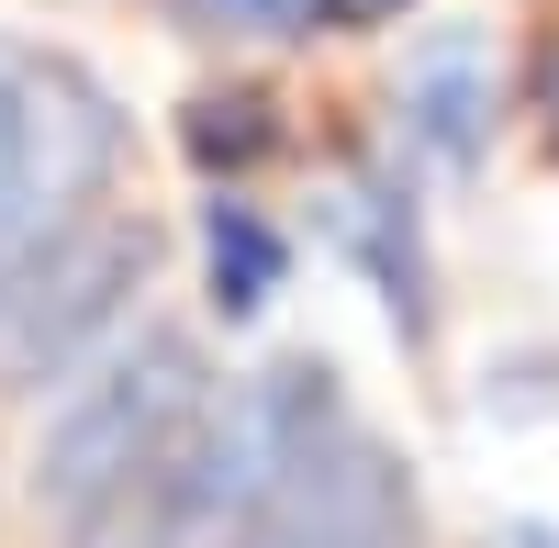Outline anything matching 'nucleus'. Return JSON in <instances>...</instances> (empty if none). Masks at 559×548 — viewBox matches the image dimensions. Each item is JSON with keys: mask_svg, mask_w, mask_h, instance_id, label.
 I'll use <instances>...</instances> for the list:
<instances>
[{"mask_svg": "<svg viewBox=\"0 0 559 548\" xmlns=\"http://www.w3.org/2000/svg\"><path fill=\"white\" fill-rule=\"evenodd\" d=\"M202 403H213V381H202V347L191 336L146 325V336L102 347L68 381V403L45 415V437H34V504L57 515L68 537H90L179 448V426H191Z\"/></svg>", "mask_w": 559, "mask_h": 548, "instance_id": "obj_1", "label": "nucleus"}, {"mask_svg": "<svg viewBox=\"0 0 559 548\" xmlns=\"http://www.w3.org/2000/svg\"><path fill=\"white\" fill-rule=\"evenodd\" d=\"M112 146H123V123L90 68L45 57V45H0V302L23 291V269L68 224H90Z\"/></svg>", "mask_w": 559, "mask_h": 548, "instance_id": "obj_2", "label": "nucleus"}, {"mask_svg": "<svg viewBox=\"0 0 559 548\" xmlns=\"http://www.w3.org/2000/svg\"><path fill=\"white\" fill-rule=\"evenodd\" d=\"M134 281H146V236H123V224H68V236L23 269V291L0 302V358H12V381H68L79 347L123 313Z\"/></svg>", "mask_w": 559, "mask_h": 548, "instance_id": "obj_3", "label": "nucleus"}, {"mask_svg": "<svg viewBox=\"0 0 559 548\" xmlns=\"http://www.w3.org/2000/svg\"><path fill=\"white\" fill-rule=\"evenodd\" d=\"M224 548H403V481H392V460L358 426H336L280 481V504L247 537H224Z\"/></svg>", "mask_w": 559, "mask_h": 548, "instance_id": "obj_4", "label": "nucleus"}, {"mask_svg": "<svg viewBox=\"0 0 559 548\" xmlns=\"http://www.w3.org/2000/svg\"><path fill=\"white\" fill-rule=\"evenodd\" d=\"M202 258H213V302H224V313H258V302L280 291V236H269L247 202H213Z\"/></svg>", "mask_w": 559, "mask_h": 548, "instance_id": "obj_5", "label": "nucleus"}, {"mask_svg": "<svg viewBox=\"0 0 559 548\" xmlns=\"http://www.w3.org/2000/svg\"><path fill=\"white\" fill-rule=\"evenodd\" d=\"M179 134H191V157H202V168H247V157L280 146V123H269L258 90H213V102H191V123H179Z\"/></svg>", "mask_w": 559, "mask_h": 548, "instance_id": "obj_6", "label": "nucleus"}, {"mask_svg": "<svg viewBox=\"0 0 559 548\" xmlns=\"http://www.w3.org/2000/svg\"><path fill=\"white\" fill-rule=\"evenodd\" d=\"M179 23H202V34H302L313 0H179Z\"/></svg>", "mask_w": 559, "mask_h": 548, "instance_id": "obj_7", "label": "nucleus"}, {"mask_svg": "<svg viewBox=\"0 0 559 548\" xmlns=\"http://www.w3.org/2000/svg\"><path fill=\"white\" fill-rule=\"evenodd\" d=\"M426 134H437L448 157L471 146V90H459V57H448V68H437V90H426Z\"/></svg>", "mask_w": 559, "mask_h": 548, "instance_id": "obj_8", "label": "nucleus"}, {"mask_svg": "<svg viewBox=\"0 0 559 548\" xmlns=\"http://www.w3.org/2000/svg\"><path fill=\"white\" fill-rule=\"evenodd\" d=\"M526 90H537V123H548V146H559V34L537 45V79H526Z\"/></svg>", "mask_w": 559, "mask_h": 548, "instance_id": "obj_9", "label": "nucleus"}, {"mask_svg": "<svg viewBox=\"0 0 559 548\" xmlns=\"http://www.w3.org/2000/svg\"><path fill=\"white\" fill-rule=\"evenodd\" d=\"M313 12H324V23H392L403 0H313Z\"/></svg>", "mask_w": 559, "mask_h": 548, "instance_id": "obj_10", "label": "nucleus"}]
</instances>
